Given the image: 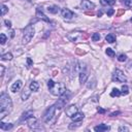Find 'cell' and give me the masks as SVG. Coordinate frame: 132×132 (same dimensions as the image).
<instances>
[{
  "mask_svg": "<svg viewBox=\"0 0 132 132\" xmlns=\"http://www.w3.org/2000/svg\"><path fill=\"white\" fill-rule=\"evenodd\" d=\"M13 107V101L10 97L5 94L2 93L0 96V119H3L7 114H9V112L12 111Z\"/></svg>",
  "mask_w": 132,
  "mask_h": 132,
  "instance_id": "1",
  "label": "cell"
},
{
  "mask_svg": "<svg viewBox=\"0 0 132 132\" xmlns=\"http://www.w3.org/2000/svg\"><path fill=\"white\" fill-rule=\"evenodd\" d=\"M48 87H49V90L51 91V93L55 96H61L66 92V88L63 84L55 83L52 80H50L48 82Z\"/></svg>",
  "mask_w": 132,
  "mask_h": 132,
  "instance_id": "2",
  "label": "cell"
},
{
  "mask_svg": "<svg viewBox=\"0 0 132 132\" xmlns=\"http://www.w3.org/2000/svg\"><path fill=\"white\" fill-rule=\"evenodd\" d=\"M34 28H33V26L31 25H28L25 30H24V34H23V43L24 45H27V43H29L31 41V39L33 38V36H34Z\"/></svg>",
  "mask_w": 132,
  "mask_h": 132,
  "instance_id": "3",
  "label": "cell"
},
{
  "mask_svg": "<svg viewBox=\"0 0 132 132\" xmlns=\"http://www.w3.org/2000/svg\"><path fill=\"white\" fill-rule=\"evenodd\" d=\"M113 81L117 83H126L127 79L124 74V72L120 69H116L114 74H113Z\"/></svg>",
  "mask_w": 132,
  "mask_h": 132,
  "instance_id": "4",
  "label": "cell"
},
{
  "mask_svg": "<svg viewBox=\"0 0 132 132\" xmlns=\"http://www.w3.org/2000/svg\"><path fill=\"white\" fill-rule=\"evenodd\" d=\"M55 111H56V106L55 105L49 107L47 109V112L45 113V115H43V121H45V122H50L55 115Z\"/></svg>",
  "mask_w": 132,
  "mask_h": 132,
  "instance_id": "5",
  "label": "cell"
},
{
  "mask_svg": "<svg viewBox=\"0 0 132 132\" xmlns=\"http://www.w3.org/2000/svg\"><path fill=\"white\" fill-rule=\"evenodd\" d=\"M88 35H83V33L82 32H72V33H70V34L68 35V38L71 40V41H73V42H76L79 39H82V38H84V37H87Z\"/></svg>",
  "mask_w": 132,
  "mask_h": 132,
  "instance_id": "6",
  "label": "cell"
},
{
  "mask_svg": "<svg viewBox=\"0 0 132 132\" xmlns=\"http://www.w3.org/2000/svg\"><path fill=\"white\" fill-rule=\"evenodd\" d=\"M78 112H79L78 111V107H76L75 105H70V106H68L67 108H66L65 114H66V116H67V117L71 118L72 116H74Z\"/></svg>",
  "mask_w": 132,
  "mask_h": 132,
  "instance_id": "7",
  "label": "cell"
},
{
  "mask_svg": "<svg viewBox=\"0 0 132 132\" xmlns=\"http://www.w3.org/2000/svg\"><path fill=\"white\" fill-rule=\"evenodd\" d=\"M61 15H62V17H63L64 19H66V20H70V19L73 18V13L71 12L70 9H68V8H63V9L61 10Z\"/></svg>",
  "mask_w": 132,
  "mask_h": 132,
  "instance_id": "8",
  "label": "cell"
},
{
  "mask_svg": "<svg viewBox=\"0 0 132 132\" xmlns=\"http://www.w3.org/2000/svg\"><path fill=\"white\" fill-rule=\"evenodd\" d=\"M22 85H23V83H22V81H17L13 84V86L10 87V91H12L13 93H16L17 91H19L21 88H22Z\"/></svg>",
  "mask_w": 132,
  "mask_h": 132,
  "instance_id": "9",
  "label": "cell"
},
{
  "mask_svg": "<svg viewBox=\"0 0 132 132\" xmlns=\"http://www.w3.org/2000/svg\"><path fill=\"white\" fill-rule=\"evenodd\" d=\"M82 7H83L84 9H92V8L95 7V4L92 3L91 1H89V0H83Z\"/></svg>",
  "mask_w": 132,
  "mask_h": 132,
  "instance_id": "10",
  "label": "cell"
},
{
  "mask_svg": "<svg viewBox=\"0 0 132 132\" xmlns=\"http://www.w3.org/2000/svg\"><path fill=\"white\" fill-rule=\"evenodd\" d=\"M109 129H111V127L105 125V124H100V125H98L94 128V130L97 131V132H104V131H108Z\"/></svg>",
  "mask_w": 132,
  "mask_h": 132,
  "instance_id": "11",
  "label": "cell"
},
{
  "mask_svg": "<svg viewBox=\"0 0 132 132\" xmlns=\"http://www.w3.org/2000/svg\"><path fill=\"white\" fill-rule=\"evenodd\" d=\"M84 118H85V115H84L83 113H79V112L76 113L74 116L71 117V119H72L73 122H81V121L84 120Z\"/></svg>",
  "mask_w": 132,
  "mask_h": 132,
  "instance_id": "12",
  "label": "cell"
},
{
  "mask_svg": "<svg viewBox=\"0 0 132 132\" xmlns=\"http://www.w3.org/2000/svg\"><path fill=\"white\" fill-rule=\"evenodd\" d=\"M87 79H88V74H87L86 71L80 72V83H81V85L85 84L87 82Z\"/></svg>",
  "mask_w": 132,
  "mask_h": 132,
  "instance_id": "13",
  "label": "cell"
},
{
  "mask_svg": "<svg viewBox=\"0 0 132 132\" xmlns=\"http://www.w3.org/2000/svg\"><path fill=\"white\" fill-rule=\"evenodd\" d=\"M30 93H31V90L29 91L28 89H25L23 92H22V94H21V98H22V100H23V101L27 100V99L29 98V96H30Z\"/></svg>",
  "mask_w": 132,
  "mask_h": 132,
  "instance_id": "14",
  "label": "cell"
},
{
  "mask_svg": "<svg viewBox=\"0 0 132 132\" xmlns=\"http://www.w3.org/2000/svg\"><path fill=\"white\" fill-rule=\"evenodd\" d=\"M29 88H30V90H31V91H33V92H37L38 89H39V84H38L37 82H32V83L30 84Z\"/></svg>",
  "mask_w": 132,
  "mask_h": 132,
  "instance_id": "15",
  "label": "cell"
},
{
  "mask_svg": "<svg viewBox=\"0 0 132 132\" xmlns=\"http://www.w3.org/2000/svg\"><path fill=\"white\" fill-rule=\"evenodd\" d=\"M0 128H1L2 130L7 131V130H10L13 128V124H5V123L1 122V123H0Z\"/></svg>",
  "mask_w": 132,
  "mask_h": 132,
  "instance_id": "16",
  "label": "cell"
},
{
  "mask_svg": "<svg viewBox=\"0 0 132 132\" xmlns=\"http://www.w3.org/2000/svg\"><path fill=\"white\" fill-rule=\"evenodd\" d=\"M105 40H106L107 42H109V43H113V42L116 41V36H115L114 34H107V35L105 36Z\"/></svg>",
  "mask_w": 132,
  "mask_h": 132,
  "instance_id": "17",
  "label": "cell"
},
{
  "mask_svg": "<svg viewBox=\"0 0 132 132\" xmlns=\"http://www.w3.org/2000/svg\"><path fill=\"white\" fill-rule=\"evenodd\" d=\"M66 104V102L63 100V99H59V100H58V102L56 103V104H55V106H56V108H58V109H61L62 107H64V105Z\"/></svg>",
  "mask_w": 132,
  "mask_h": 132,
  "instance_id": "18",
  "label": "cell"
},
{
  "mask_svg": "<svg viewBox=\"0 0 132 132\" xmlns=\"http://www.w3.org/2000/svg\"><path fill=\"white\" fill-rule=\"evenodd\" d=\"M100 3L102 5H114L116 3V0H100Z\"/></svg>",
  "mask_w": 132,
  "mask_h": 132,
  "instance_id": "19",
  "label": "cell"
},
{
  "mask_svg": "<svg viewBox=\"0 0 132 132\" xmlns=\"http://www.w3.org/2000/svg\"><path fill=\"white\" fill-rule=\"evenodd\" d=\"M48 10H49L51 14H57V13L59 12V7H58V6H55V5L49 6V7H48Z\"/></svg>",
  "mask_w": 132,
  "mask_h": 132,
  "instance_id": "20",
  "label": "cell"
},
{
  "mask_svg": "<svg viewBox=\"0 0 132 132\" xmlns=\"http://www.w3.org/2000/svg\"><path fill=\"white\" fill-rule=\"evenodd\" d=\"M37 16H38V18H40V19H42L43 21H46V22H50V20L46 17V15L45 14H42V13H40V9L38 8L37 9Z\"/></svg>",
  "mask_w": 132,
  "mask_h": 132,
  "instance_id": "21",
  "label": "cell"
},
{
  "mask_svg": "<svg viewBox=\"0 0 132 132\" xmlns=\"http://www.w3.org/2000/svg\"><path fill=\"white\" fill-rule=\"evenodd\" d=\"M13 59V55L12 53H6L4 55H2V57H1V60H12Z\"/></svg>",
  "mask_w": 132,
  "mask_h": 132,
  "instance_id": "22",
  "label": "cell"
},
{
  "mask_svg": "<svg viewBox=\"0 0 132 132\" xmlns=\"http://www.w3.org/2000/svg\"><path fill=\"white\" fill-rule=\"evenodd\" d=\"M128 93H129V88H128V86L123 85V86H122V89H121V94H122V95H127Z\"/></svg>",
  "mask_w": 132,
  "mask_h": 132,
  "instance_id": "23",
  "label": "cell"
},
{
  "mask_svg": "<svg viewBox=\"0 0 132 132\" xmlns=\"http://www.w3.org/2000/svg\"><path fill=\"white\" fill-rule=\"evenodd\" d=\"M120 95H121V92L117 89V88L113 89V91H112V93H111V96H112V97H119Z\"/></svg>",
  "mask_w": 132,
  "mask_h": 132,
  "instance_id": "24",
  "label": "cell"
},
{
  "mask_svg": "<svg viewBox=\"0 0 132 132\" xmlns=\"http://www.w3.org/2000/svg\"><path fill=\"white\" fill-rule=\"evenodd\" d=\"M106 55L107 56H109V57H115V52H114V50L113 49H111V48H107L106 49Z\"/></svg>",
  "mask_w": 132,
  "mask_h": 132,
  "instance_id": "25",
  "label": "cell"
},
{
  "mask_svg": "<svg viewBox=\"0 0 132 132\" xmlns=\"http://www.w3.org/2000/svg\"><path fill=\"white\" fill-rule=\"evenodd\" d=\"M6 40H7V38H6L5 34L4 33H1V34H0V43H1V45H4L6 42Z\"/></svg>",
  "mask_w": 132,
  "mask_h": 132,
  "instance_id": "26",
  "label": "cell"
},
{
  "mask_svg": "<svg viewBox=\"0 0 132 132\" xmlns=\"http://www.w3.org/2000/svg\"><path fill=\"white\" fill-rule=\"evenodd\" d=\"M31 116H33V113H32V112H28V113H24V114H23V117H22V120H23V121L25 120V121H26V120H27L28 118H30Z\"/></svg>",
  "mask_w": 132,
  "mask_h": 132,
  "instance_id": "27",
  "label": "cell"
},
{
  "mask_svg": "<svg viewBox=\"0 0 132 132\" xmlns=\"http://www.w3.org/2000/svg\"><path fill=\"white\" fill-rule=\"evenodd\" d=\"M118 60H119L120 62H125V61L127 60V56H126V55H124V54H121L120 56L118 57Z\"/></svg>",
  "mask_w": 132,
  "mask_h": 132,
  "instance_id": "28",
  "label": "cell"
},
{
  "mask_svg": "<svg viewBox=\"0 0 132 132\" xmlns=\"http://www.w3.org/2000/svg\"><path fill=\"white\" fill-rule=\"evenodd\" d=\"M99 39H100V35H99V33H94V34L92 35V40L93 41H99Z\"/></svg>",
  "mask_w": 132,
  "mask_h": 132,
  "instance_id": "29",
  "label": "cell"
},
{
  "mask_svg": "<svg viewBox=\"0 0 132 132\" xmlns=\"http://www.w3.org/2000/svg\"><path fill=\"white\" fill-rule=\"evenodd\" d=\"M7 10H8V8H7L4 4H2V5H1V15H2V16H4V15H5V13L7 12Z\"/></svg>",
  "mask_w": 132,
  "mask_h": 132,
  "instance_id": "30",
  "label": "cell"
},
{
  "mask_svg": "<svg viewBox=\"0 0 132 132\" xmlns=\"http://www.w3.org/2000/svg\"><path fill=\"white\" fill-rule=\"evenodd\" d=\"M124 4L127 7H132V0H124Z\"/></svg>",
  "mask_w": 132,
  "mask_h": 132,
  "instance_id": "31",
  "label": "cell"
},
{
  "mask_svg": "<svg viewBox=\"0 0 132 132\" xmlns=\"http://www.w3.org/2000/svg\"><path fill=\"white\" fill-rule=\"evenodd\" d=\"M114 13H115V10L113 9V8H109L107 12H106V14H107V17H111V16H113L114 15Z\"/></svg>",
  "mask_w": 132,
  "mask_h": 132,
  "instance_id": "32",
  "label": "cell"
},
{
  "mask_svg": "<svg viewBox=\"0 0 132 132\" xmlns=\"http://www.w3.org/2000/svg\"><path fill=\"white\" fill-rule=\"evenodd\" d=\"M119 131H120V132H122V131H129V129H128L127 127H125V126H121V127L119 128Z\"/></svg>",
  "mask_w": 132,
  "mask_h": 132,
  "instance_id": "33",
  "label": "cell"
},
{
  "mask_svg": "<svg viewBox=\"0 0 132 132\" xmlns=\"http://www.w3.org/2000/svg\"><path fill=\"white\" fill-rule=\"evenodd\" d=\"M4 23H5V26H6V27H8V28H9V27H12V22H10V21L5 20V21H4Z\"/></svg>",
  "mask_w": 132,
  "mask_h": 132,
  "instance_id": "34",
  "label": "cell"
},
{
  "mask_svg": "<svg viewBox=\"0 0 132 132\" xmlns=\"http://www.w3.org/2000/svg\"><path fill=\"white\" fill-rule=\"evenodd\" d=\"M27 63H28V66H27V67L29 68V67H31V66H32V60L30 59V58H27Z\"/></svg>",
  "mask_w": 132,
  "mask_h": 132,
  "instance_id": "35",
  "label": "cell"
},
{
  "mask_svg": "<svg viewBox=\"0 0 132 132\" xmlns=\"http://www.w3.org/2000/svg\"><path fill=\"white\" fill-rule=\"evenodd\" d=\"M0 68H1V76H3V73H4V66L3 65H0Z\"/></svg>",
  "mask_w": 132,
  "mask_h": 132,
  "instance_id": "36",
  "label": "cell"
},
{
  "mask_svg": "<svg viewBox=\"0 0 132 132\" xmlns=\"http://www.w3.org/2000/svg\"><path fill=\"white\" fill-rule=\"evenodd\" d=\"M98 112L100 113V114H104L105 113V111H104V109H102L101 107H98Z\"/></svg>",
  "mask_w": 132,
  "mask_h": 132,
  "instance_id": "37",
  "label": "cell"
},
{
  "mask_svg": "<svg viewBox=\"0 0 132 132\" xmlns=\"http://www.w3.org/2000/svg\"><path fill=\"white\" fill-rule=\"evenodd\" d=\"M122 14H124V10H123V9H121V10H119V13H118V15H117V16H118V17H120Z\"/></svg>",
  "mask_w": 132,
  "mask_h": 132,
  "instance_id": "38",
  "label": "cell"
},
{
  "mask_svg": "<svg viewBox=\"0 0 132 132\" xmlns=\"http://www.w3.org/2000/svg\"><path fill=\"white\" fill-rule=\"evenodd\" d=\"M120 114V112H116V113H113V114H111V117H116L117 115H119Z\"/></svg>",
  "mask_w": 132,
  "mask_h": 132,
  "instance_id": "39",
  "label": "cell"
},
{
  "mask_svg": "<svg viewBox=\"0 0 132 132\" xmlns=\"http://www.w3.org/2000/svg\"><path fill=\"white\" fill-rule=\"evenodd\" d=\"M131 22H132V19H131Z\"/></svg>",
  "mask_w": 132,
  "mask_h": 132,
  "instance_id": "40",
  "label": "cell"
}]
</instances>
